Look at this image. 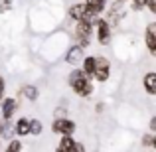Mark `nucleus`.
<instances>
[{
    "label": "nucleus",
    "instance_id": "obj_22",
    "mask_svg": "<svg viewBox=\"0 0 156 152\" xmlns=\"http://www.w3.org/2000/svg\"><path fill=\"white\" fill-rule=\"evenodd\" d=\"M103 111H105V105H103V103H99V105H97V113H103Z\"/></svg>",
    "mask_w": 156,
    "mask_h": 152
},
{
    "label": "nucleus",
    "instance_id": "obj_10",
    "mask_svg": "<svg viewBox=\"0 0 156 152\" xmlns=\"http://www.w3.org/2000/svg\"><path fill=\"white\" fill-rule=\"evenodd\" d=\"M79 69L89 77V79H91L93 69H95V55H85V57H83V61H81V67H79Z\"/></svg>",
    "mask_w": 156,
    "mask_h": 152
},
{
    "label": "nucleus",
    "instance_id": "obj_14",
    "mask_svg": "<svg viewBox=\"0 0 156 152\" xmlns=\"http://www.w3.org/2000/svg\"><path fill=\"white\" fill-rule=\"evenodd\" d=\"M42 130H44L42 121H40V118H32V121H30V134H32V136H40Z\"/></svg>",
    "mask_w": 156,
    "mask_h": 152
},
{
    "label": "nucleus",
    "instance_id": "obj_1",
    "mask_svg": "<svg viewBox=\"0 0 156 152\" xmlns=\"http://www.w3.org/2000/svg\"><path fill=\"white\" fill-rule=\"evenodd\" d=\"M67 81H69V85H71L73 93H75L77 97H89L93 93V81L89 79V77L85 75L79 67L73 69V71L69 73V79Z\"/></svg>",
    "mask_w": 156,
    "mask_h": 152
},
{
    "label": "nucleus",
    "instance_id": "obj_25",
    "mask_svg": "<svg viewBox=\"0 0 156 152\" xmlns=\"http://www.w3.org/2000/svg\"><path fill=\"white\" fill-rule=\"evenodd\" d=\"M55 152H65V150H59V148H57V150H55Z\"/></svg>",
    "mask_w": 156,
    "mask_h": 152
},
{
    "label": "nucleus",
    "instance_id": "obj_18",
    "mask_svg": "<svg viewBox=\"0 0 156 152\" xmlns=\"http://www.w3.org/2000/svg\"><path fill=\"white\" fill-rule=\"evenodd\" d=\"M20 148H22L20 140H12L10 144H8V150H6V152H20Z\"/></svg>",
    "mask_w": 156,
    "mask_h": 152
},
{
    "label": "nucleus",
    "instance_id": "obj_23",
    "mask_svg": "<svg viewBox=\"0 0 156 152\" xmlns=\"http://www.w3.org/2000/svg\"><path fill=\"white\" fill-rule=\"evenodd\" d=\"M156 129V118H150V130Z\"/></svg>",
    "mask_w": 156,
    "mask_h": 152
},
{
    "label": "nucleus",
    "instance_id": "obj_7",
    "mask_svg": "<svg viewBox=\"0 0 156 152\" xmlns=\"http://www.w3.org/2000/svg\"><path fill=\"white\" fill-rule=\"evenodd\" d=\"M83 57H85V53L79 46H71L67 50V53H65V61H67L69 65H81Z\"/></svg>",
    "mask_w": 156,
    "mask_h": 152
},
{
    "label": "nucleus",
    "instance_id": "obj_15",
    "mask_svg": "<svg viewBox=\"0 0 156 152\" xmlns=\"http://www.w3.org/2000/svg\"><path fill=\"white\" fill-rule=\"evenodd\" d=\"M73 144H75V138H73V136H61L59 146H57V148H59V150H65V152H71Z\"/></svg>",
    "mask_w": 156,
    "mask_h": 152
},
{
    "label": "nucleus",
    "instance_id": "obj_12",
    "mask_svg": "<svg viewBox=\"0 0 156 152\" xmlns=\"http://www.w3.org/2000/svg\"><path fill=\"white\" fill-rule=\"evenodd\" d=\"M14 133L18 136H28L30 134V121L28 118H18L14 125Z\"/></svg>",
    "mask_w": 156,
    "mask_h": 152
},
{
    "label": "nucleus",
    "instance_id": "obj_16",
    "mask_svg": "<svg viewBox=\"0 0 156 152\" xmlns=\"http://www.w3.org/2000/svg\"><path fill=\"white\" fill-rule=\"evenodd\" d=\"M14 8V0H0V14H6Z\"/></svg>",
    "mask_w": 156,
    "mask_h": 152
},
{
    "label": "nucleus",
    "instance_id": "obj_24",
    "mask_svg": "<svg viewBox=\"0 0 156 152\" xmlns=\"http://www.w3.org/2000/svg\"><path fill=\"white\" fill-rule=\"evenodd\" d=\"M85 2H99V0H85Z\"/></svg>",
    "mask_w": 156,
    "mask_h": 152
},
{
    "label": "nucleus",
    "instance_id": "obj_13",
    "mask_svg": "<svg viewBox=\"0 0 156 152\" xmlns=\"http://www.w3.org/2000/svg\"><path fill=\"white\" fill-rule=\"evenodd\" d=\"M22 97L28 99V101H36L40 97L38 87H36V85H24V87H22Z\"/></svg>",
    "mask_w": 156,
    "mask_h": 152
},
{
    "label": "nucleus",
    "instance_id": "obj_5",
    "mask_svg": "<svg viewBox=\"0 0 156 152\" xmlns=\"http://www.w3.org/2000/svg\"><path fill=\"white\" fill-rule=\"evenodd\" d=\"M51 129H53V133L61 134V136H71V134L75 133L77 125L71 121V118L63 117V118H55V121H53V125H51Z\"/></svg>",
    "mask_w": 156,
    "mask_h": 152
},
{
    "label": "nucleus",
    "instance_id": "obj_17",
    "mask_svg": "<svg viewBox=\"0 0 156 152\" xmlns=\"http://www.w3.org/2000/svg\"><path fill=\"white\" fill-rule=\"evenodd\" d=\"M142 146H154V134H144L142 136Z\"/></svg>",
    "mask_w": 156,
    "mask_h": 152
},
{
    "label": "nucleus",
    "instance_id": "obj_2",
    "mask_svg": "<svg viewBox=\"0 0 156 152\" xmlns=\"http://www.w3.org/2000/svg\"><path fill=\"white\" fill-rule=\"evenodd\" d=\"M93 22H95V18H91V16H87V14H85L83 20H77L75 22V38H77V46H79L81 50L91 46Z\"/></svg>",
    "mask_w": 156,
    "mask_h": 152
},
{
    "label": "nucleus",
    "instance_id": "obj_19",
    "mask_svg": "<svg viewBox=\"0 0 156 152\" xmlns=\"http://www.w3.org/2000/svg\"><path fill=\"white\" fill-rule=\"evenodd\" d=\"M71 152H87V150H85V146L81 144V142H77V140H75V144H73Z\"/></svg>",
    "mask_w": 156,
    "mask_h": 152
},
{
    "label": "nucleus",
    "instance_id": "obj_4",
    "mask_svg": "<svg viewBox=\"0 0 156 152\" xmlns=\"http://www.w3.org/2000/svg\"><path fill=\"white\" fill-rule=\"evenodd\" d=\"M93 30H95L97 42H99L101 46H107V44L111 42V24H109V20L95 18V22H93Z\"/></svg>",
    "mask_w": 156,
    "mask_h": 152
},
{
    "label": "nucleus",
    "instance_id": "obj_6",
    "mask_svg": "<svg viewBox=\"0 0 156 152\" xmlns=\"http://www.w3.org/2000/svg\"><path fill=\"white\" fill-rule=\"evenodd\" d=\"M0 103H2V121H10L14 117V113L18 111V101L14 97H6Z\"/></svg>",
    "mask_w": 156,
    "mask_h": 152
},
{
    "label": "nucleus",
    "instance_id": "obj_11",
    "mask_svg": "<svg viewBox=\"0 0 156 152\" xmlns=\"http://www.w3.org/2000/svg\"><path fill=\"white\" fill-rule=\"evenodd\" d=\"M67 14H69V18H71V20H75V22H77V20H83V18H85V2L73 4V6L69 8V12H67Z\"/></svg>",
    "mask_w": 156,
    "mask_h": 152
},
{
    "label": "nucleus",
    "instance_id": "obj_8",
    "mask_svg": "<svg viewBox=\"0 0 156 152\" xmlns=\"http://www.w3.org/2000/svg\"><path fill=\"white\" fill-rule=\"evenodd\" d=\"M144 40H146V48H148V51L156 53V24L150 22L148 26H146V34H144Z\"/></svg>",
    "mask_w": 156,
    "mask_h": 152
},
{
    "label": "nucleus",
    "instance_id": "obj_20",
    "mask_svg": "<svg viewBox=\"0 0 156 152\" xmlns=\"http://www.w3.org/2000/svg\"><path fill=\"white\" fill-rule=\"evenodd\" d=\"M144 6H148V10L154 14V12H156V0H146V4H144Z\"/></svg>",
    "mask_w": 156,
    "mask_h": 152
},
{
    "label": "nucleus",
    "instance_id": "obj_9",
    "mask_svg": "<svg viewBox=\"0 0 156 152\" xmlns=\"http://www.w3.org/2000/svg\"><path fill=\"white\" fill-rule=\"evenodd\" d=\"M142 85H144V91L148 95H154L156 93V73L154 71H148L142 79Z\"/></svg>",
    "mask_w": 156,
    "mask_h": 152
},
{
    "label": "nucleus",
    "instance_id": "obj_21",
    "mask_svg": "<svg viewBox=\"0 0 156 152\" xmlns=\"http://www.w3.org/2000/svg\"><path fill=\"white\" fill-rule=\"evenodd\" d=\"M4 87H6V83H4V79L0 77V101L4 99Z\"/></svg>",
    "mask_w": 156,
    "mask_h": 152
},
{
    "label": "nucleus",
    "instance_id": "obj_3",
    "mask_svg": "<svg viewBox=\"0 0 156 152\" xmlns=\"http://www.w3.org/2000/svg\"><path fill=\"white\" fill-rule=\"evenodd\" d=\"M111 75V61L105 55H95V69H93V75L99 83H105Z\"/></svg>",
    "mask_w": 156,
    "mask_h": 152
}]
</instances>
